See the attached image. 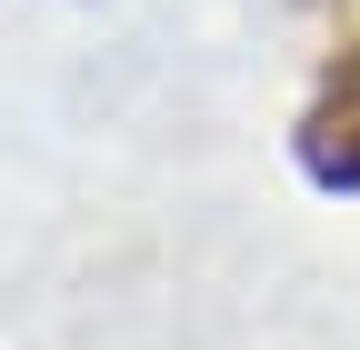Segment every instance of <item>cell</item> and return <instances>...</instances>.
I'll return each mask as SVG.
<instances>
[{"mask_svg": "<svg viewBox=\"0 0 360 350\" xmlns=\"http://www.w3.org/2000/svg\"><path fill=\"white\" fill-rule=\"evenodd\" d=\"M300 170L321 190H360V40L330 60L321 101L300 110Z\"/></svg>", "mask_w": 360, "mask_h": 350, "instance_id": "6da1fadb", "label": "cell"}]
</instances>
